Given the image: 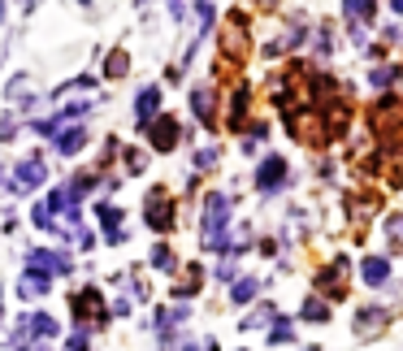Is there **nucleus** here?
I'll return each instance as SVG.
<instances>
[{"mask_svg":"<svg viewBox=\"0 0 403 351\" xmlns=\"http://www.w3.org/2000/svg\"><path fill=\"white\" fill-rule=\"evenodd\" d=\"M225 221H230V200H225V196H208L204 200V243L208 247H225V238H221Z\"/></svg>","mask_w":403,"mask_h":351,"instance_id":"f257e3e1","label":"nucleus"},{"mask_svg":"<svg viewBox=\"0 0 403 351\" xmlns=\"http://www.w3.org/2000/svg\"><path fill=\"white\" fill-rule=\"evenodd\" d=\"M26 269H30V274L53 278V274H70V260L61 256V252H30V256H26Z\"/></svg>","mask_w":403,"mask_h":351,"instance_id":"f03ea898","label":"nucleus"},{"mask_svg":"<svg viewBox=\"0 0 403 351\" xmlns=\"http://www.w3.org/2000/svg\"><path fill=\"white\" fill-rule=\"evenodd\" d=\"M148 226L152 230H169L174 226V204L160 196V191H152V196H148Z\"/></svg>","mask_w":403,"mask_h":351,"instance_id":"7ed1b4c3","label":"nucleus"},{"mask_svg":"<svg viewBox=\"0 0 403 351\" xmlns=\"http://www.w3.org/2000/svg\"><path fill=\"white\" fill-rule=\"evenodd\" d=\"M44 161H39V156H26V161L18 165V173H13V182H18V187H13V191H35L39 182H44Z\"/></svg>","mask_w":403,"mask_h":351,"instance_id":"20e7f679","label":"nucleus"},{"mask_svg":"<svg viewBox=\"0 0 403 351\" xmlns=\"http://www.w3.org/2000/svg\"><path fill=\"white\" fill-rule=\"evenodd\" d=\"M286 178V161L282 156H269V161L261 165V173H256V182H261V191H278Z\"/></svg>","mask_w":403,"mask_h":351,"instance_id":"39448f33","label":"nucleus"},{"mask_svg":"<svg viewBox=\"0 0 403 351\" xmlns=\"http://www.w3.org/2000/svg\"><path fill=\"white\" fill-rule=\"evenodd\" d=\"M174 143H178V122H174V117H160V122L152 126V148H156V152H169Z\"/></svg>","mask_w":403,"mask_h":351,"instance_id":"423d86ee","label":"nucleus"},{"mask_svg":"<svg viewBox=\"0 0 403 351\" xmlns=\"http://www.w3.org/2000/svg\"><path fill=\"white\" fill-rule=\"evenodd\" d=\"M74 312L83 316V321H87V316L104 321V304H100V295H95V291H78V295H74Z\"/></svg>","mask_w":403,"mask_h":351,"instance_id":"0eeeda50","label":"nucleus"},{"mask_svg":"<svg viewBox=\"0 0 403 351\" xmlns=\"http://www.w3.org/2000/svg\"><path fill=\"white\" fill-rule=\"evenodd\" d=\"M191 108H196L200 122H213V87H200L196 95H191Z\"/></svg>","mask_w":403,"mask_h":351,"instance_id":"6e6552de","label":"nucleus"},{"mask_svg":"<svg viewBox=\"0 0 403 351\" xmlns=\"http://www.w3.org/2000/svg\"><path fill=\"white\" fill-rule=\"evenodd\" d=\"M83 139H87V135H83V126H74V131H61V135H57V152L74 156L78 148H83Z\"/></svg>","mask_w":403,"mask_h":351,"instance_id":"1a4fd4ad","label":"nucleus"},{"mask_svg":"<svg viewBox=\"0 0 403 351\" xmlns=\"http://www.w3.org/2000/svg\"><path fill=\"white\" fill-rule=\"evenodd\" d=\"M156 104H160V91L156 87H148L139 95V104H135V113H139V122H152V113H156Z\"/></svg>","mask_w":403,"mask_h":351,"instance_id":"9d476101","label":"nucleus"},{"mask_svg":"<svg viewBox=\"0 0 403 351\" xmlns=\"http://www.w3.org/2000/svg\"><path fill=\"white\" fill-rule=\"evenodd\" d=\"M382 321H386V312H382V308H364V312L356 316V334H373Z\"/></svg>","mask_w":403,"mask_h":351,"instance_id":"9b49d317","label":"nucleus"},{"mask_svg":"<svg viewBox=\"0 0 403 351\" xmlns=\"http://www.w3.org/2000/svg\"><path fill=\"white\" fill-rule=\"evenodd\" d=\"M373 5H377V0H347L343 13H347L351 22H364V18H373Z\"/></svg>","mask_w":403,"mask_h":351,"instance_id":"f8f14e48","label":"nucleus"},{"mask_svg":"<svg viewBox=\"0 0 403 351\" xmlns=\"http://www.w3.org/2000/svg\"><path fill=\"white\" fill-rule=\"evenodd\" d=\"M360 274H364V282H386V274H391V265H386L382 256H368Z\"/></svg>","mask_w":403,"mask_h":351,"instance_id":"ddd939ff","label":"nucleus"},{"mask_svg":"<svg viewBox=\"0 0 403 351\" xmlns=\"http://www.w3.org/2000/svg\"><path fill=\"white\" fill-rule=\"evenodd\" d=\"M18 291H22V295H44V291H48V278H44V274H26V278L18 282Z\"/></svg>","mask_w":403,"mask_h":351,"instance_id":"4468645a","label":"nucleus"},{"mask_svg":"<svg viewBox=\"0 0 403 351\" xmlns=\"http://www.w3.org/2000/svg\"><path fill=\"white\" fill-rule=\"evenodd\" d=\"M230 299H234V304H252V299H256V282H252V278H243V282H234V291H230Z\"/></svg>","mask_w":403,"mask_h":351,"instance_id":"2eb2a0df","label":"nucleus"},{"mask_svg":"<svg viewBox=\"0 0 403 351\" xmlns=\"http://www.w3.org/2000/svg\"><path fill=\"white\" fill-rule=\"evenodd\" d=\"M152 269H165V274H174V252H169V247H156V252H152Z\"/></svg>","mask_w":403,"mask_h":351,"instance_id":"dca6fc26","label":"nucleus"},{"mask_svg":"<svg viewBox=\"0 0 403 351\" xmlns=\"http://www.w3.org/2000/svg\"><path fill=\"white\" fill-rule=\"evenodd\" d=\"M303 316H312V321H326V304H321V299H308V304H303Z\"/></svg>","mask_w":403,"mask_h":351,"instance_id":"f3484780","label":"nucleus"},{"mask_svg":"<svg viewBox=\"0 0 403 351\" xmlns=\"http://www.w3.org/2000/svg\"><path fill=\"white\" fill-rule=\"evenodd\" d=\"M122 70H126V53H118V57L109 61V74H122Z\"/></svg>","mask_w":403,"mask_h":351,"instance_id":"a211bd4d","label":"nucleus"},{"mask_svg":"<svg viewBox=\"0 0 403 351\" xmlns=\"http://www.w3.org/2000/svg\"><path fill=\"white\" fill-rule=\"evenodd\" d=\"M70 351H87V334H74V339H70Z\"/></svg>","mask_w":403,"mask_h":351,"instance_id":"6ab92c4d","label":"nucleus"},{"mask_svg":"<svg viewBox=\"0 0 403 351\" xmlns=\"http://www.w3.org/2000/svg\"><path fill=\"white\" fill-rule=\"evenodd\" d=\"M391 5H395V13H403V0H391Z\"/></svg>","mask_w":403,"mask_h":351,"instance_id":"aec40b11","label":"nucleus"},{"mask_svg":"<svg viewBox=\"0 0 403 351\" xmlns=\"http://www.w3.org/2000/svg\"><path fill=\"white\" fill-rule=\"evenodd\" d=\"M0 9H5V5H0Z\"/></svg>","mask_w":403,"mask_h":351,"instance_id":"412c9836","label":"nucleus"}]
</instances>
